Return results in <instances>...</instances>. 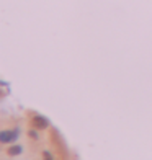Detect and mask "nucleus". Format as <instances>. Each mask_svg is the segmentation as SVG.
Segmentation results:
<instances>
[{
  "mask_svg": "<svg viewBox=\"0 0 152 160\" xmlns=\"http://www.w3.org/2000/svg\"><path fill=\"white\" fill-rule=\"evenodd\" d=\"M34 124L41 126V129H44V128H48V121L44 118H41V116H36V118H34Z\"/></svg>",
  "mask_w": 152,
  "mask_h": 160,
  "instance_id": "2",
  "label": "nucleus"
},
{
  "mask_svg": "<svg viewBox=\"0 0 152 160\" xmlns=\"http://www.w3.org/2000/svg\"><path fill=\"white\" fill-rule=\"evenodd\" d=\"M15 139H17V132H13V131H2V132H0V141L3 144L13 142Z\"/></svg>",
  "mask_w": 152,
  "mask_h": 160,
  "instance_id": "1",
  "label": "nucleus"
},
{
  "mask_svg": "<svg viewBox=\"0 0 152 160\" xmlns=\"http://www.w3.org/2000/svg\"><path fill=\"white\" fill-rule=\"evenodd\" d=\"M20 152H21V147L15 145V147H12V149H10V152H8V154H10V155H18Z\"/></svg>",
  "mask_w": 152,
  "mask_h": 160,
  "instance_id": "3",
  "label": "nucleus"
},
{
  "mask_svg": "<svg viewBox=\"0 0 152 160\" xmlns=\"http://www.w3.org/2000/svg\"><path fill=\"white\" fill-rule=\"evenodd\" d=\"M44 157H46V160H51V155H49V152H46V154H44Z\"/></svg>",
  "mask_w": 152,
  "mask_h": 160,
  "instance_id": "4",
  "label": "nucleus"
}]
</instances>
